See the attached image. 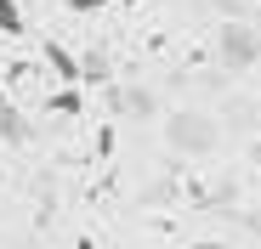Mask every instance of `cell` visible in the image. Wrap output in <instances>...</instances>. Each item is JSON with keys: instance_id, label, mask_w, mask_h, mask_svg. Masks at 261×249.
I'll return each mask as SVG.
<instances>
[{"instance_id": "obj_1", "label": "cell", "mask_w": 261, "mask_h": 249, "mask_svg": "<svg viewBox=\"0 0 261 249\" xmlns=\"http://www.w3.org/2000/svg\"><path fill=\"white\" fill-rule=\"evenodd\" d=\"M255 57H261V40H255V28L227 23V28H222V63H227V68H250Z\"/></svg>"}, {"instance_id": "obj_6", "label": "cell", "mask_w": 261, "mask_h": 249, "mask_svg": "<svg viewBox=\"0 0 261 249\" xmlns=\"http://www.w3.org/2000/svg\"><path fill=\"white\" fill-rule=\"evenodd\" d=\"M193 249H233V243H193Z\"/></svg>"}, {"instance_id": "obj_3", "label": "cell", "mask_w": 261, "mask_h": 249, "mask_svg": "<svg viewBox=\"0 0 261 249\" xmlns=\"http://www.w3.org/2000/svg\"><path fill=\"white\" fill-rule=\"evenodd\" d=\"M46 57H51V68H57L63 79H80V63H74V57H68L63 46H46Z\"/></svg>"}, {"instance_id": "obj_7", "label": "cell", "mask_w": 261, "mask_h": 249, "mask_svg": "<svg viewBox=\"0 0 261 249\" xmlns=\"http://www.w3.org/2000/svg\"><path fill=\"white\" fill-rule=\"evenodd\" d=\"M119 6H142V0H119Z\"/></svg>"}, {"instance_id": "obj_4", "label": "cell", "mask_w": 261, "mask_h": 249, "mask_svg": "<svg viewBox=\"0 0 261 249\" xmlns=\"http://www.w3.org/2000/svg\"><path fill=\"white\" fill-rule=\"evenodd\" d=\"M0 34H23V12H17V0H0Z\"/></svg>"}, {"instance_id": "obj_2", "label": "cell", "mask_w": 261, "mask_h": 249, "mask_svg": "<svg viewBox=\"0 0 261 249\" xmlns=\"http://www.w3.org/2000/svg\"><path fill=\"white\" fill-rule=\"evenodd\" d=\"M170 142H176V147H210V131H204V119H176V124H170Z\"/></svg>"}, {"instance_id": "obj_5", "label": "cell", "mask_w": 261, "mask_h": 249, "mask_svg": "<svg viewBox=\"0 0 261 249\" xmlns=\"http://www.w3.org/2000/svg\"><path fill=\"white\" fill-rule=\"evenodd\" d=\"M74 12H97V6H108V0H68Z\"/></svg>"}]
</instances>
